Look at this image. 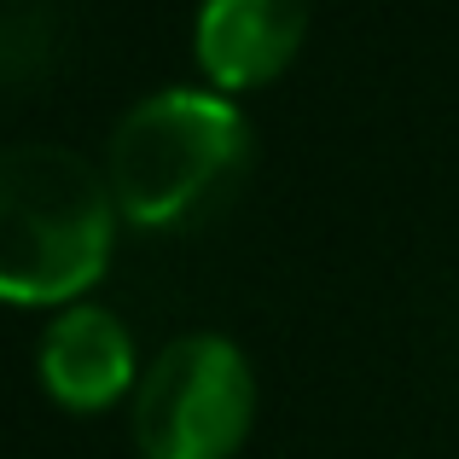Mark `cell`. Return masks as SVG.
<instances>
[{"label":"cell","mask_w":459,"mask_h":459,"mask_svg":"<svg viewBox=\"0 0 459 459\" xmlns=\"http://www.w3.org/2000/svg\"><path fill=\"white\" fill-rule=\"evenodd\" d=\"M41 384L53 402L76 407V413L111 407L134 384V343H128L123 320L100 303L65 308L41 337Z\"/></svg>","instance_id":"obj_5"},{"label":"cell","mask_w":459,"mask_h":459,"mask_svg":"<svg viewBox=\"0 0 459 459\" xmlns=\"http://www.w3.org/2000/svg\"><path fill=\"white\" fill-rule=\"evenodd\" d=\"M245 117L215 93L169 88L140 100L117 123L105 152L117 215L134 227H180L233 180L245 163Z\"/></svg>","instance_id":"obj_2"},{"label":"cell","mask_w":459,"mask_h":459,"mask_svg":"<svg viewBox=\"0 0 459 459\" xmlns=\"http://www.w3.org/2000/svg\"><path fill=\"white\" fill-rule=\"evenodd\" d=\"M308 35V0H204L198 65L215 88H256L297 58Z\"/></svg>","instance_id":"obj_4"},{"label":"cell","mask_w":459,"mask_h":459,"mask_svg":"<svg viewBox=\"0 0 459 459\" xmlns=\"http://www.w3.org/2000/svg\"><path fill=\"white\" fill-rule=\"evenodd\" d=\"M117 198L82 152L23 140L0 152V297L70 303L111 262Z\"/></svg>","instance_id":"obj_1"},{"label":"cell","mask_w":459,"mask_h":459,"mask_svg":"<svg viewBox=\"0 0 459 459\" xmlns=\"http://www.w3.org/2000/svg\"><path fill=\"white\" fill-rule=\"evenodd\" d=\"M256 419V378L238 343L186 332L157 349L134 395V442L146 459H233Z\"/></svg>","instance_id":"obj_3"}]
</instances>
